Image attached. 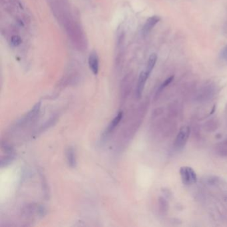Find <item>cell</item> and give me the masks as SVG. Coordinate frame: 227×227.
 <instances>
[{
	"label": "cell",
	"instance_id": "cell-13",
	"mask_svg": "<svg viewBox=\"0 0 227 227\" xmlns=\"http://www.w3.org/2000/svg\"><path fill=\"white\" fill-rule=\"evenodd\" d=\"M11 44L13 46H18L21 44V38L19 35H13L11 38Z\"/></svg>",
	"mask_w": 227,
	"mask_h": 227
},
{
	"label": "cell",
	"instance_id": "cell-4",
	"mask_svg": "<svg viewBox=\"0 0 227 227\" xmlns=\"http://www.w3.org/2000/svg\"><path fill=\"white\" fill-rule=\"evenodd\" d=\"M88 63L89 69L94 75H97L99 68V59L95 51H92L89 56Z\"/></svg>",
	"mask_w": 227,
	"mask_h": 227
},
{
	"label": "cell",
	"instance_id": "cell-1",
	"mask_svg": "<svg viewBox=\"0 0 227 227\" xmlns=\"http://www.w3.org/2000/svg\"><path fill=\"white\" fill-rule=\"evenodd\" d=\"M191 131L188 126H183L179 129L178 133L176 137L175 141L174 143V147L177 150H181L184 148V146L187 143V141L190 136Z\"/></svg>",
	"mask_w": 227,
	"mask_h": 227
},
{
	"label": "cell",
	"instance_id": "cell-8",
	"mask_svg": "<svg viewBox=\"0 0 227 227\" xmlns=\"http://www.w3.org/2000/svg\"><path fill=\"white\" fill-rule=\"evenodd\" d=\"M216 153L220 157H227V139L218 143L215 146Z\"/></svg>",
	"mask_w": 227,
	"mask_h": 227
},
{
	"label": "cell",
	"instance_id": "cell-5",
	"mask_svg": "<svg viewBox=\"0 0 227 227\" xmlns=\"http://www.w3.org/2000/svg\"><path fill=\"white\" fill-rule=\"evenodd\" d=\"M160 17L157 16H154L148 18V20L146 21L145 25L142 30V33L144 36L147 35L153 29V27L156 25V24L160 21Z\"/></svg>",
	"mask_w": 227,
	"mask_h": 227
},
{
	"label": "cell",
	"instance_id": "cell-3",
	"mask_svg": "<svg viewBox=\"0 0 227 227\" xmlns=\"http://www.w3.org/2000/svg\"><path fill=\"white\" fill-rule=\"evenodd\" d=\"M149 77V76L146 72H142L140 73L136 87V97L137 99H140L144 91L146 80Z\"/></svg>",
	"mask_w": 227,
	"mask_h": 227
},
{
	"label": "cell",
	"instance_id": "cell-6",
	"mask_svg": "<svg viewBox=\"0 0 227 227\" xmlns=\"http://www.w3.org/2000/svg\"><path fill=\"white\" fill-rule=\"evenodd\" d=\"M66 159L69 164V166L72 168L76 167L77 159H76V152L75 150L70 146L66 151Z\"/></svg>",
	"mask_w": 227,
	"mask_h": 227
},
{
	"label": "cell",
	"instance_id": "cell-9",
	"mask_svg": "<svg viewBox=\"0 0 227 227\" xmlns=\"http://www.w3.org/2000/svg\"><path fill=\"white\" fill-rule=\"evenodd\" d=\"M157 56L155 53H152L149 56L147 62V65H146V69L145 71L149 76L151 75V72H152V71L153 70L156 62H157Z\"/></svg>",
	"mask_w": 227,
	"mask_h": 227
},
{
	"label": "cell",
	"instance_id": "cell-10",
	"mask_svg": "<svg viewBox=\"0 0 227 227\" xmlns=\"http://www.w3.org/2000/svg\"><path fill=\"white\" fill-rule=\"evenodd\" d=\"M219 127L218 121L215 119H211L209 121L206 122L205 123V129H206L208 131L213 132L215 130H216Z\"/></svg>",
	"mask_w": 227,
	"mask_h": 227
},
{
	"label": "cell",
	"instance_id": "cell-12",
	"mask_svg": "<svg viewBox=\"0 0 227 227\" xmlns=\"http://www.w3.org/2000/svg\"><path fill=\"white\" fill-rule=\"evenodd\" d=\"M159 208H160V212H167L168 210V203L166 201V200H164L163 198H159Z\"/></svg>",
	"mask_w": 227,
	"mask_h": 227
},
{
	"label": "cell",
	"instance_id": "cell-14",
	"mask_svg": "<svg viewBox=\"0 0 227 227\" xmlns=\"http://www.w3.org/2000/svg\"><path fill=\"white\" fill-rule=\"evenodd\" d=\"M222 58L225 61V62L227 63V45L224 47L223 51H222Z\"/></svg>",
	"mask_w": 227,
	"mask_h": 227
},
{
	"label": "cell",
	"instance_id": "cell-7",
	"mask_svg": "<svg viewBox=\"0 0 227 227\" xmlns=\"http://www.w3.org/2000/svg\"><path fill=\"white\" fill-rule=\"evenodd\" d=\"M123 116V112L120 111L119 113H118L117 116L111 121L109 125V126L107 127L106 131L105 132V134H106V135L110 134L111 132L116 128V127L119 125L120 121H121Z\"/></svg>",
	"mask_w": 227,
	"mask_h": 227
},
{
	"label": "cell",
	"instance_id": "cell-11",
	"mask_svg": "<svg viewBox=\"0 0 227 227\" xmlns=\"http://www.w3.org/2000/svg\"><path fill=\"white\" fill-rule=\"evenodd\" d=\"M173 79H174V76H171L165 80V81L161 85H160V86L159 87L158 91H157V93H156V96H158L164 90V88H166L168 86H169L170 83L173 81Z\"/></svg>",
	"mask_w": 227,
	"mask_h": 227
},
{
	"label": "cell",
	"instance_id": "cell-2",
	"mask_svg": "<svg viewBox=\"0 0 227 227\" xmlns=\"http://www.w3.org/2000/svg\"><path fill=\"white\" fill-rule=\"evenodd\" d=\"M179 173H180L181 180L184 184L191 185V184L196 183L197 181V174L192 168L188 166L182 167L180 169Z\"/></svg>",
	"mask_w": 227,
	"mask_h": 227
}]
</instances>
